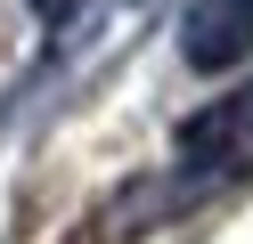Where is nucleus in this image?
<instances>
[{
  "mask_svg": "<svg viewBox=\"0 0 253 244\" xmlns=\"http://www.w3.org/2000/svg\"><path fill=\"white\" fill-rule=\"evenodd\" d=\"M237 171H253V81L180 122V179H237Z\"/></svg>",
  "mask_w": 253,
  "mask_h": 244,
  "instance_id": "nucleus-1",
  "label": "nucleus"
},
{
  "mask_svg": "<svg viewBox=\"0 0 253 244\" xmlns=\"http://www.w3.org/2000/svg\"><path fill=\"white\" fill-rule=\"evenodd\" d=\"M180 57L196 73H229L253 57V0H188L180 16Z\"/></svg>",
  "mask_w": 253,
  "mask_h": 244,
  "instance_id": "nucleus-2",
  "label": "nucleus"
}]
</instances>
